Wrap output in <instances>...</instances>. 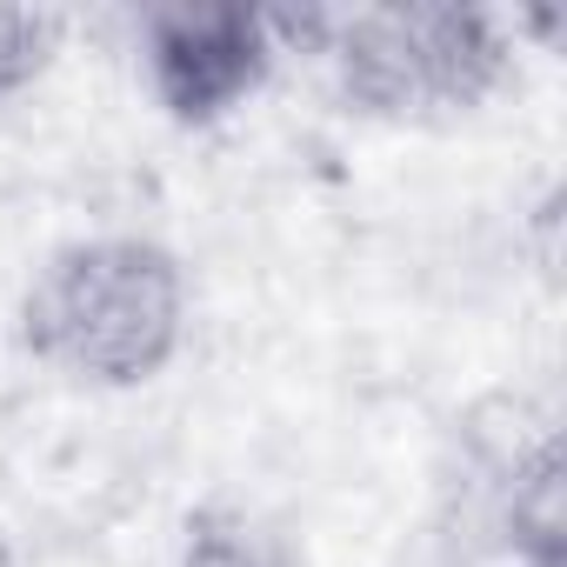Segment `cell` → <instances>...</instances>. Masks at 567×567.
I'll return each mask as SVG.
<instances>
[{
  "label": "cell",
  "instance_id": "obj_2",
  "mask_svg": "<svg viewBox=\"0 0 567 567\" xmlns=\"http://www.w3.org/2000/svg\"><path fill=\"white\" fill-rule=\"evenodd\" d=\"M21 354L74 394L154 388L194 334V280L161 234L101 227L41 254L14 308Z\"/></svg>",
  "mask_w": 567,
  "mask_h": 567
},
{
  "label": "cell",
  "instance_id": "obj_1",
  "mask_svg": "<svg viewBox=\"0 0 567 567\" xmlns=\"http://www.w3.org/2000/svg\"><path fill=\"white\" fill-rule=\"evenodd\" d=\"M280 54L328 68L334 101L381 127H454L520 81V21L461 0L274 8Z\"/></svg>",
  "mask_w": 567,
  "mask_h": 567
},
{
  "label": "cell",
  "instance_id": "obj_5",
  "mask_svg": "<svg viewBox=\"0 0 567 567\" xmlns=\"http://www.w3.org/2000/svg\"><path fill=\"white\" fill-rule=\"evenodd\" d=\"M68 48V14L54 8H0V107L54 74Z\"/></svg>",
  "mask_w": 567,
  "mask_h": 567
},
{
  "label": "cell",
  "instance_id": "obj_6",
  "mask_svg": "<svg viewBox=\"0 0 567 567\" xmlns=\"http://www.w3.org/2000/svg\"><path fill=\"white\" fill-rule=\"evenodd\" d=\"M0 567H21V547H14V534H8V520H0Z\"/></svg>",
  "mask_w": 567,
  "mask_h": 567
},
{
  "label": "cell",
  "instance_id": "obj_3",
  "mask_svg": "<svg viewBox=\"0 0 567 567\" xmlns=\"http://www.w3.org/2000/svg\"><path fill=\"white\" fill-rule=\"evenodd\" d=\"M127 41L147 101L194 134L260 101L274 68L288 61L274 8H240V0H154L127 21Z\"/></svg>",
  "mask_w": 567,
  "mask_h": 567
},
{
  "label": "cell",
  "instance_id": "obj_4",
  "mask_svg": "<svg viewBox=\"0 0 567 567\" xmlns=\"http://www.w3.org/2000/svg\"><path fill=\"white\" fill-rule=\"evenodd\" d=\"M167 567H301L295 547L280 540L267 520H254L247 507H227V501H207L181 520V540H174V560Z\"/></svg>",
  "mask_w": 567,
  "mask_h": 567
}]
</instances>
